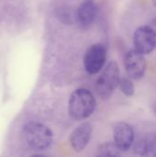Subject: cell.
<instances>
[{
	"label": "cell",
	"mask_w": 156,
	"mask_h": 157,
	"mask_svg": "<svg viewBox=\"0 0 156 157\" xmlns=\"http://www.w3.org/2000/svg\"><path fill=\"white\" fill-rule=\"evenodd\" d=\"M96 98L86 88H77L70 96L68 111L72 119L83 121L89 118L96 109Z\"/></svg>",
	"instance_id": "1"
},
{
	"label": "cell",
	"mask_w": 156,
	"mask_h": 157,
	"mask_svg": "<svg viewBox=\"0 0 156 157\" xmlns=\"http://www.w3.org/2000/svg\"><path fill=\"white\" fill-rule=\"evenodd\" d=\"M23 139L27 145L35 151H42L51 146L52 143V132L40 122L27 123L22 132Z\"/></svg>",
	"instance_id": "2"
},
{
	"label": "cell",
	"mask_w": 156,
	"mask_h": 157,
	"mask_svg": "<svg viewBox=\"0 0 156 157\" xmlns=\"http://www.w3.org/2000/svg\"><path fill=\"white\" fill-rule=\"evenodd\" d=\"M120 68L115 61L107 64L96 82V91L102 99L109 98L120 85Z\"/></svg>",
	"instance_id": "3"
},
{
	"label": "cell",
	"mask_w": 156,
	"mask_h": 157,
	"mask_svg": "<svg viewBox=\"0 0 156 157\" xmlns=\"http://www.w3.org/2000/svg\"><path fill=\"white\" fill-rule=\"evenodd\" d=\"M107 59L106 47L101 43L91 45L84 56V66L89 75L97 74L104 66Z\"/></svg>",
	"instance_id": "4"
},
{
	"label": "cell",
	"mask_w": 156,
	"mask_h": 157,
	"mask_svg": "<svg viewBox=\"0 0 156 157\" xmlns=\"http://www.w3.org/2000/svg\"><path fill=\"white\" fill-rule=\"evenodd\" d=\"M134 49L143 54L151 53L156 47V32L150 26L138 28L133 35Z\"/></svg>",
	"instance_id": "5"
},
{
	"label": "cell",
	"mask_w": 156,
	"mask_h": 157,
	"mask_svg": "<svg viewBox=\"0 0 156 157\" xmlns=\"http://www.w3.org/2000/svg\"><path fill=\"white\" fill-rule=\"evenodd\" d=\"M124 66L130 78L141 79L144 75L147 67L144 54L135 49L129 51L124 58Z\"/></svg>",
	"instance_id": "6"
},
{
	"label": "cell",
	"mask_w": 156,
	"mask_h": 157,
	"mask_svg": "<svg viewBox=\"0 0 156 157\" xmlns=\"http://www.w3.org/2000/svg\"><path fill=\"white\" fill-rule=\"evenodd\" d=\"M93 127L89 122H84L77 126L70 136V144L75 152H82L90 142Z\"/></svg>",
	"instance_id": "7"
},
{
	"label": "cell",
	"mask_w": 156,
	"mask_h": 157,
	"mask_svg": "<svg viewBox=\"0 0 156 157\" xmlns=\"http://www.w3.org/2000/svg\"><path fill=\"white\" fill-rule=\"evenodd\" d=\"M114 143L121 152L128 151L134 143V131L126 122H120L114 128Z\"/></svg>",
	"instance_id": "8"
},
{
	"label": "cell",
	"mask_w": 156,
	"mask_h": 157,
	"mask_svg": "<svg viewBox=\"0 0 156 157\" xmlns=\"http://www.w3.org/2000/svg\"><path fill=\"white\" fill-rule=\"evenodd\" d=\"M97 14V7L93 0H86L83 2L77 10V20L79 24L84 27H89L96 19Z\"/></svg>",
	"instance_id": "9"
},
{
	"label": "cell",
	"mask_w": 156,
	"mask_h": 157,
	"mask_svg": "<svg viewBox=\"0 0 156 157\" xmlns=\"http://www.w3.org/2000/svg\"><path fill=\"white\" fill-rule=\"evenodd\" d=\"M120 150L115 143H105L97 148V155L98 156H118L120 155Z\"/></svg>",
	"instance_id": "10"
},
{
	"label": "cell",
	"mask_w": 156,
	"mask_h": 157,
	"mask_svg": "<svg viewBox=\"0 0 156 157\" xmlns=\"http://www.w3.org/2000/svg\"><path fill=\"white\" fill-rule=\"evenodd\" d=\"M120 88L121 90V92L128 96V97H131L134 95L135 92V86L133 82L131 81V78H122L120 81Z\"/></svg>",
	"instance_id": "11"
},
{
	"label": "cell",
	"mask_w": 156,
	"mask_h": 157,
	"mask_svg": "<svg viewBox=\"0 0 156 157\" xmlns=\"http://www.w3.org/2000/svg\"><path fill=\"white\" fill-rule=\"evenodd\" d=\"M146 145V155L156 156V133L149 134L144 138Z\"/></svg>",
	"instance_id": "12"
},
{
	"label": "cell",
	"mask_w": 156,
	"mask_h": 157,
	"mask_svg": "<svg viewBox=\"0 0 156 157\" xmlns=\"http://www.w3.org/2000/svg\"><path fill=\"white\" fill-rule=\"evenodd\" d=\"M153 2H154V6H156V0H153Z\"/></svg>",
	"instance_id": "13"
},
{
	"label": "cell",
	"mask_w": 156,
	"mask_h": 157,
	"mask_svg": "<svg viewBox=\"0 0 156 157\" xmlns=\"http://www.w3.org/2000/svg\"><path fill=\"white\" fill-rule=\"evenodd\" d=\"M155 110H156V109H155Z\"/></svg>",
	"instance_id": "14"
}]
</instances>
